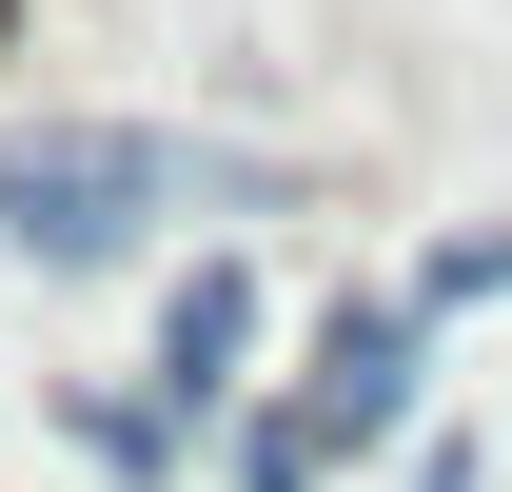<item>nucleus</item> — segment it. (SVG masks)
Segmentation results:
<instances>
[{
	"label": "nucleus",
	"mask_w": 512,
	"mask_h": 492,
	"mask_svg": "<svg viewBox=\"0 0 512 492\" xmlns=\"http://www.w3.org/2000/svg\"><path fill=\"white\" fill-rule=\"evenodd\" d=\"M158 237H178V138L158 119H99V99L0 119V256L20 276H138Z\"/></svg>",
	"instance_id": "1"
},
{
	"label": "nucleus",
	"mask_w": 512,
	"mask_h": 492,
	"mask_svg": "<svg viewBox=\"0 0 512 492\" xmlns=\"http://www.w3.org/2000/svg\"><path fill=\"white\" fill-rule=\"evenodd\" d=\"M414 394H434V315H414V296H335L316 335H296V394H276V414L355 473V453H394V433H414Z\"/></svg>",
	"instance_id": "2"
},
{
	"label": "nucleus",
	"mask_w": 512,
	"mask_h": 492,
	"mask_svg": "<svg viewBox=\"0 0 512 492\" xmlns=\"http://www.w3.org/2000/svg\"><path fill=\"white\" fill-rule=\"evenodd\" d=\"M256 355H276V276H256V256H178L158 315H138V394H158V414H237Z\"/></svg>",
	"instance_id": "3"
},
{
	"label": "nucleus",
	"mask_w": 512,
	"mask_h": 492,
	"mask_svg": "<svg viewBox=\"0 0 512 492\" xmlns=\"http://www.w3.org/2000/svg\"><path fill=\"white\" fill-rule=\"evenodd\" d=\"M40 414H60V453H79V473H119V492H178V473H197V414H158L138 374H60Z\"/></svg>",
	"instance_id": "4"
},
{
	"label": "nucleus",
	"mask_w": 512,
	"mask_h": 492,
	"mask_svg": "<svg viewBox=\"0 0 512 492\" xmlns=\"http://www.w3.org/2000/svg\"><path fill=\"white\" fill-rule=\"evenodd\" d=\"M394 296L434 315V335H453V315H493V296H512V217H453V237L414 256V276H394Z\"/></svg>",
	"instance_id": "5"
},
{
	"label": "nucleus",
	"mask_w": 512,
	"mask_h": 492,
	"mask_svg": "<svg viewBox=\"0 0 512 492\" xmlns=\"http://www.w3.org/2000/svg\"><path fill=\"white\" fill-rule=\"evenodd\" d=\"M217 492H335V453L276 414V394H237V433H217Z\"/></svg>",
	"instance_id": "6"
},
{
	"label": "nucleus",
	"mask_w": 512,
	"mask_h": 492,
	"mask_svg": "<svg viewBox=\"0 0 512 492\" xmlns=\"http://www.w3.org/2000/svg\"><path fill=\"white\" fill-rule=\"evenodd\" d=\"M394 492H493V453H473V433H434V453H414Z\"/></svg>",
	"instance_id": "7"
}]
</instances>
